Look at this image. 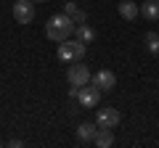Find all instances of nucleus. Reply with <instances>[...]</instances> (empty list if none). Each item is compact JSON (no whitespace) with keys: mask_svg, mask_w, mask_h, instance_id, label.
<instances>
[{"mask_svg":"<svg viewBox=\"0 0 159 148\" xmlns=\"http://www.w3.org/2000/svg\"><path fill=\"white\" fill-rule=\"evenodd\" d=\"M13 19H16V24H32L34 21V3L32 0H13Z\"/></svg>","mask_w":159,"mask_h":148,"instance_id":"nucleus-4","label":"nucleus"},{"mask_svg":"<svg viewBox=\"0 0 159 148\" xmlns=\"http://www.w3.org/2000/svg\"><path fill=\"white\" fill-rule=\"evenodd\" d=\"M96 143L98 148H109V146H114V130H106V127H98V132H96Z\"/></svg>","mask_w":159,"mask_h":148,"instance_id":"nucleus-11","label":"nucleus"},{"mask_svg":"<svg viewBox=\"0 0 159 148\" xmlns=\"http://www.w3.org/2000/svg\"><path fill=\"white\" fill-rule=\"evenodd\" d=\"M74 19L69 16V13H56V16H51L48 19V24H45V37L48 40H53V42H64V40H69L74 34Z\"/></svg>","mask_w":159,"mask_h":148,"instance_id":"nucleus-1","label":"nucleus"},{"mask_svg":"<svg viewBox=\"0 0 159 148\" xmlns=\"http://www.w3.org/2000/svg\"><path fill=\"white\" fill-rule=\"evenodd\" d=\"M74 11H77V6H74V3H66V6H64V13H69V16H72Z\"/></svg>","mask_w":159,"mask_h":148,"instance_id":"nucleus-15","label":"nucleus"},{"mask_svg":"<svg viewBox=\"0 0 159 148\" xmlns=\"http://www.w3.org/2000/svg\"><path fill=\"white\" fill-rule=\"evenodd\" d=\"M0 148H3V140H0Z\"/></svg>","mask_w":159,"mask_h":148,"instance_id":"nucleus-18","label":"nucleus"},{"mask_svg":"<svg viewBox=\"0 0 159 148\" xmlns=\"http://www.w3.org/2000/svg\"><path fill=\"white\" fill-rule=\"evenodd\" d=\"M119 119H122V114H119V108H98V114H96V124L98 127H106V130H114V127L119 124Z\"/></svg>","mask_w":159,"mask_h":148,"instance_id":"nucleus-6","label":"nucleus"},{"mask_svg":"<svg viewBox=\"0 0 159 148\" xmlns=\"http://www.w3.org/2000/svg\"><path fill=\"white\" fill-rule=\"evenodd\" d=\"M96 132H98V124H96V122H82V124L77 127V140L93 143V140H96Z\"/></svg>","mask_w":159,"mask_h":148,"instance_id":"nucleus-8","label":"nucleus"},{"mask_svg":"<svg viewBox=\"0 0 159 148\" xmlns=\"http://www.w3.org/2000/svg\"><path fill=\"white\" fill-rule=\"evenodd\" d=\"M98 101H101V90H98L93 82H88L85 87H80V98H77V103H80L82 108H96Z\"/></svg>","mask_w":159,"mask_h":148,"instance_id":"nucleus-5","label":"nucleus"},{"mask_svg":"<svg viewBox=\"0 0 159 148\" xmlns=\"http://www.w3.org/2000/svg\"><path fill=\"white\" fill-rule=\"evenodd\" d=\"M143 42H146V50H148V53H154V56L159 53V34H157V32H146Z\"/></svg>","mask_w":159,"mask_h":148,"instance_id":"nucleus-13","label":"nucleus"},{"mask_svg":"<svg viewBox=\"0 0 159 148\" xmlns=\"http://www.w3.org/2000/svg\"><path fill=\"white\" fill-rule=\"evenodd\" d=\"M74 37H77V40H82V42L88 45V42L96 40V29L88 27V24H77V27H74Z\"/></svg>","mask_w":159,"mask_h":148,"instance_id":"nucleus-12","label":"nucleus"},{"mask_svg":"<svg viewBox=\"0 0 159 148\" xmlns=\"http://www.w3.org/2000/svg\"><path fill=\"white\" fill-rule=\"evenodd\" d=\"M119 16L125 19V21H135V16L141 13V6H135L133 0H119Z\"/></svg>","mask_w":159,"mask_h":148,"instance_id":"nucleus-9","label":"nucleus"},{"mask_svg":"<svg viewBox=\"0 0 159 148\" xmlns=\"http://www.w3.org/2000/svg\"><path fill=\"white\" fill-rule=\"evenodd\" d=\"M141 16L146 21H157L159 19V0H143L141 3Z\"/></svg>","mask_w":159,"mask_h":148,"instance_id":"nucleus-10","label":"nucleus"},{"mask_svg":"<svg viewBox=\"0 0 159 148\" xmlns=\"http://www.w3.org/2000/svg\"><path fill=\"white\" fill-rule=\"evenodd\" d=\"M85 53H88V45H85V42L77 40V37H69V40L58 42L56 56L61 58L64 63H74V61H82V58H85Z\"/></svg>","mask_w":159,"mask_h":148,"instance_id":"nucleus-2","label":"nucleus"},{"mask_svg":"<svg viewBox=\"0 0 159 148\" xmlns=\"http://www.w3.org/2000/svg\"><path fill=\"white\" fill-rule=\"evenodd\" d=\"M8 146H11V148H21L24 143H21V140H8Z\"/></svg>","mask_w":159,"mask_h":148,"instance_id":"nucleus-16","label":"nucleus"},{"mask_svg":"<svg viewBox=\"0 0 159 148\" xmlns=\"http://www.w3.org/2000/svg\"><path fill=\"white\" fill-rule=\"evenodd\" d=\"M93 85L101 93H111L114 87H117V77H114V72H109V69H101V72L93 74Z\"/></svg>","mask_w":159,"mask_h":148,"instance_id":"nucleus-7","label":"nucleus"},{"mask_svg":"<svg viewBox=\"0 0 159 148\" xmlns=\"http://www.w3.org/2000/svg\"><path fill=\"white\" fill-rule=\"evenodd\" d=\"M32 3H45V0H32Z\"/></svg>","mask_w":159,"mask_h":148,"instance_id":"nucleus-17","label":"nucleus"},{"mask_svg":"<svg viewBox=\"0 0 159 148\" xmlns=\"http://www.w3.org/2000/svg\"><path fill=\"white\" fill-rule=\"evenodd\" d=\"M66 80H69V85H74V87H85L88 82H90V69L82 61H74V66H69V72H66Z\"/></svg>","mask_w":159,"mask_h":148,"instance_id":"nucleus-3","label":"nucleus"},{"mask_svg":"<svg viewBox=\"0 0 159 148\" xmlns=\"http://www.w3.org/2000/svg\"><path fill=\"white\" fill-rule=\"evenodd\" d=\"M72 19H74V24H85V21H88L85 11H80V8H77V11H74V13H72Z\"/></svg>","mask_w":159,"mask_h":148,"instance_id":"nucleus-14","label":"nucleus"}]
</instances>
